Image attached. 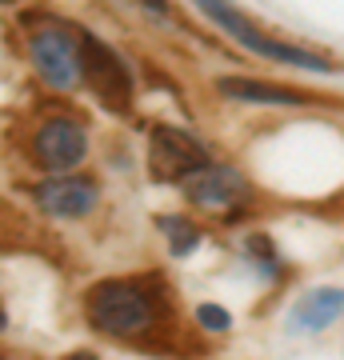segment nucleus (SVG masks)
<instances>
[{"label": "nucleus", "instance_id": "f257e3e1", "mask_svg": "<svg viewBox=\"0 0 344 360\" xmlns=\"http://www.w3.org/2000/svg\"><path fill=\"white\" fill-rule=\"evenodd\" d=\"M84 312L104 336H141L156 324V296L141 281H101L84 296Z\"/></svg>", "mask_w": 344, "mask_h": 360}, {"label": "nucleus", "instance_id": "f03ea898", "mask_svg": "<svg viewBox=\"0 0 344 360\" xmlns=\"http://www.w3.org/2000/svg\"><path fill=\"white\" fill-rule=\"evenodd\" d=\"M196 8H200L208 20H217L232 40H241L244 49H253L256 56H265V60H281V65L308 68V72H332L329 56H320V52H312V49H300V44H284V40L265 37L248 16L232 8L229 0H196Z\"/></svg>", "mask_w": 344, "mask_h": 360}, {"label": "nucleus", "instance_id": "7ed1b4c3", "mask_svg": "<svg viewBox=\"0 0 344 360\" xmlns=\"http://www.w3.org/2000/svg\"><path fill=\"white\" fill-rule=\"evenodd\" d=\"M80 68H84V84L96 92L104 108L132 112V77L120 65V56L92 32H80Z\"/></svg>", "mask_w": 344, "mask_h": 360}, {"label": "nucleus", "instance_id": "20e7f679", "mask_svg": "<svg viewBox=\"0 0 344 360\" xmlns=\"http://www.w3.org/2000/svg\"><path fill=\"white\" fill-rule=\"evenodd\" d=\"M28 56L37 72L44 77V84L52 89H77L84 80V68H80V37H68L60 28H44V32H32L28 40Z\"/></svg>", "mask_w": 344, "mask_h": 360}, {"label": "nucleus", "instance_id": "39448f33", "mask_svg": "<svg viewBox=\"0 0 344 360\" xmlns=\"http://www.w3.org/2000/svg\"><path fill=\"white\" fill-rule=\"evenodd\" d=\"M148 165L160 180H189L192 172L212 165V156L200 141H192L189 132L156 124L153 129V144H148Z\"/></svg>", "mask_w": 344, "mask_h": 360}, {"label": "nucleus", "instance_id": "423d86ee", "mask_svg": "<svg viewBox=\"0 0 344 360\" xmlns=\"http://www.w3.org/2000/svg\"><path fill=\"white\" fill-rule=\"evenodd\" d=\"M89 153V136L80 129L77 120H44L37 132V141H32V156H37L40 168H49V172H64V168H77Z\"/></svg>", "mask_w": 344, "mask_h": 360}, {"label": "nucleus", "instance_id": "0eeeda50", "mask_svg": "<svg viewBox=\"0 0 344 360\" xmlns=\"http://www.w3.org/2000/svg\"><path fill=\"white\" fill-rule=\"evenodd\" d=\"M32 196L49 217L72 220V217H89L92 208L101 205V184L92 176H52V180H40Z\"/></svg>", "mask_w": 344, "mask_h": 360}, {"label": "nucleus", "instance_id": "6e6552de", "mask_svg": "<svg viewBox=\"0 0 344 360\" xmlns=\"http://www.w3.org/2000/svg\"><path fill=\"white\" fill-rule=\"evenodd\" d=\"M184 193H189L192 205L200 208H224V205H236L244 193H248V180L236 172V168H217L208 165L200 172H192L184 180Z\"/></svg>", "mask_w": 344, "mask_h": 360}, {"label": "nucleus", "instance_id": "1a4fd4ad", "mask_svg": "<svg viewBox=\"0 0 344 360\" xmlns=\"http://www.w3.org/2000/svg\"><path fill=\"white\" fill-rule=\"evenodd\" d=\"M340 312H344V288H312V292H305L296 300L293 316H288V328L320 333V328H329Z\"/></svg>", "mask_w": 344, "mask_h": 360}, {"label": "nucleus", "instance_id": "9d476101", "mask_svg": "<svg viewBox=\"0 0 344 360\" xmlns=\"http://www.w3.org/2000/svg\"><path fill=\"white\" fill-rule=\"evenodd\" d=\"M217 89L232 101H248V104H305V92L284 89V84H260V80H244V77H220Z\"/></svg>", "mask_w": 344, "mask_h": 360}, {"label": "nucleus", "instance_id": "9b49d317", "mask_svg": "<svg viewBox=\"0 0 344 360\" xmlns=\"http://www.w3.org/2000/svg\"><path fill=\"white\" fill-rule=\"evenodd\" d=\"M160 229L168 232V248H172V257H189L192 248L200 245V229L189 224L184 217H160Z\"/></svg>", "mask_w": 344, "mask_h": 360}, {"label": "nucleus", "instance_id": "f8f14e48", "mask_svg": "<svg viewBox=\"0 0 344 360\" xmlns=\"http://www.w3.org/2000/svg\"><path fill=\"white\" fill-rule=\"evenodd\" d=\"M196 321H200L208 333H229L232 328V316L220 309V304H200V309H196Z\"/></svg>", "mask_w": 344, "mask_h": 360}, {"label": "nucleus", "instance_id": "ddd939ff", "mask_svg": "<svg viewBox=\"0 0 344 360\" xmlns=\"http://www.w3.org/2000/svg\"><path fill=\"white\" fill-rule=\"evenodd\" d=\"M144 4H148L156 16H165V13H168V0H144Z\"/></svg>", "mask_w": 344, "mask_h": 360}, {"label": "nucleus", "instance_id": "4468645a", "mask_svg": "<svg viewBox=\"0 0 344 360\" xmlns=\"http://www.w3.org/2000/svg\"><path fill=\"white\" fill-rule=\"evenodd\" d=\"M68 360H96L92 352H77V356H68Z\"/></svg>", "mask_w": 344, "mask_h": 360}]
</instances>
